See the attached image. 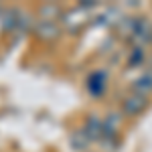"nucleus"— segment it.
<instances>
[{
    "mask_svg": "<svg viewBox=\"0 0 152 152\" xmlns=\"http://www.w3.org/2000/svg\"><path fill=\"white\" fill-rule=\"evenodd\" d=\"M148 107H150V99H148V97L130 91V94L122 99V104H120V112H122V116H124V118H140Z\"/></svg>",
    "mask_w": 152,
    "mask_h": 152,
    "instance_id": "nucleus-1",
    "label": "nucleus"
},
{
    "mask_svg": "<svg viewBox=\"0 0 152 152\" xmlns=\"http://www.w3.org/2000/svg\"><path fill=\"white\" fill-rule=\"evenodd\" d=\"M87 94L91 95V97H102V95L107 91V85H110V75H107V71L104 69H95L91 71V75L87 77Z\"/></svg>",
    "mask_w": 152,
    "mask_h": 152,
    "instance_id": "nucleus-2",
    "label": "nucleus"
},
{
    "mask_svg": "<svg viewBox=\"0 0 152 152\" xmlns=\"http://www.w3.org/2000/svg\"><path fill=\"white\" fill-rule=\"evenodd\" d=\"M124 124V116L120 110H114L102 118V138H118Z\"/></svg>",
    "mask_w": 152,
    "mask_h": 152,
    "instance_id": "nucleus-3",
    "label": "nucleus"
},
{
    "mask_svg": "<svg viewBox=\"0 0 152 152\" xmlns=\"http://www.w3.org/2000/svg\"><path fill=\"white\" fill-rule=\"evenodd\" d=\"M130 35L138 43V47H142V43L152 41V23L146 16L140 18H132V26H130Z\"/></svg>",
    "mask_w": 152,
    "mask_h": 152,
    "instance_id": "nucleus-4",
    "label": "nucleus"
},
{
    "mask_svg": "<svg viewBox=\"0 0 152 152\" xmlns=\"http://www.w3.org/2000/svg\"><path fill=\"white\" fill-rule=\"evenodd\" d=\"M33 33L37 35L39 41L43 43H53L61 37V26L59 23H47V20H37L33 26Z\"/></svg>",
    "mask_w": 152,
    "mask_h": 152,
    "instance_id": "nucleus-5",
    "label": "nucleus"
},
{
    "mask_svg": "<svg viewBox=\"0 0 152 152\" xmlns=\"http://www.w3.org/2000/svg\"><path fill=\"white\" fill-rule=\"evenodd\" d=\"M81 130H83V134L87 136L89 142H99L102 140V116L95 114V112L87 114L85 120H83Z\"/></svg>",
    "mask_w": 152,
    "mask_h": 152,
    "instance_id": "nucleus-6",
    "label": "nucleus"
},
{
    "mask_svg": "<svg viewBox=\"0 0 152 152\" xmlns=\"http://www.w3.org/2000/svg\"><path fill=\"white\" fill-rule=\"evenodd\" d=\"M132 91L144 97H150L152 95V71H142L140 75L132 81Z\"/></svg>",
    "mask_w": 152,
    "mask_h": 152,
    "instance_id": "nucleus-7",
    "label": "nucleus"
},
{
    "mask_svg": "<svg viewBox=\"0 0 152 152\" xmlns=\"http://www.w3.org/2000/svg\"><path fill=\"white\" fill-rule=\"evenodd\" d=\"M39 20H47V23H57L63 16V10L57 2H45L43 6H39Z\"/></svg>",
    "mask_w": 152,
    "mask_h": 152,
    "instance_id": "nucleus-8",
    "label": "nucleus"
},
{
    "mask_svg": "<svg viewBox=\"0 0 152 152\" xmlns=\"http://www.w3.org/2000/svg\"><path fill=\"white\" fill-rule=\"evenodd\" d=\"M89 144L91 142L87 140V136L83 134V130H73L69 134V146H71V150H77V152H85L87 148H89Z\"/></svg>",
    "mask_w": 152,
    "mask_h": 152,
    "instance_id": "nucleus-9",
    "label": "nucleus"
},
{
    "mask_svg": "<svg viewBox=\"0 0 152 152\" xmlns=\"http://www.w3.org/2000/svg\"><path fill=\"white\" fill-rule=\"evenodd\" d=\"M144 63H146V51H144V47H138L136 45L128 55V67L130 69H138Z\"/></svg>",
    "mask_w": 152,
    "mask_h": 152,
    "instance_id": "nucleus-10",
    "label": "nucleus"
},
{
    "mask_svg": "<svg viewBox=\"0 0 152 152\" xmlns=\"http://www.w3.org/2000/svg\"><path fill=\"white\" fill-rule=\"evenodd\" d=\"M16 8L12 10H4L0 14V20H2V31H14L16 28Z\"/></svg>",
    "mask_w": 152,
    "mask_h": 152,
    "instance_id": "nucleus-11",
    "label": "nucleus"
}]
</instances>
